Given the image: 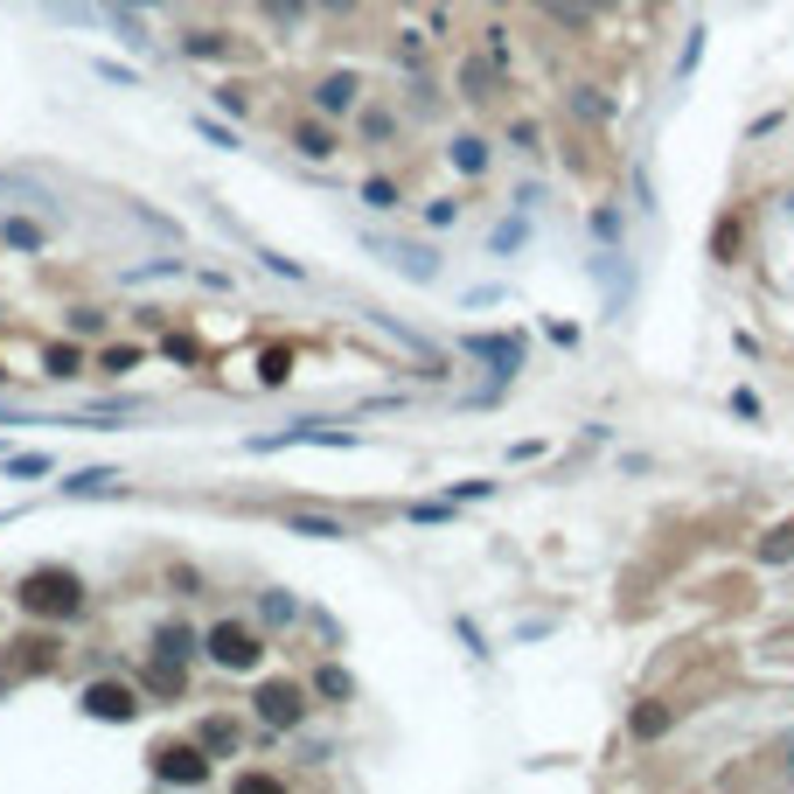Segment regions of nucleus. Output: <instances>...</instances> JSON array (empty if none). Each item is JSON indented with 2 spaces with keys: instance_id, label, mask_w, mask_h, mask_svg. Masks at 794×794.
Masks as SVG:
<instances>
[{
  "instance_id": "obj_1",
  "label": "nucleus",
  "mask_w": 794,
  "mask_h": 794,
  "mask_svg": "<svg viewBox=\"0 0 794 794\" xmlns=\"http://www.w3.org/2000/svg\"><path fill=\"white\" fill-rule=\"evenodd\" d=\"M14 607L28 620H49V628H63V620H78L91 607V585L78 564H35V572L14 579Z\"/></svg>"
},
{
  "instance_id": "obj_2",
  "label": "nucleus",
  "mask_w": 794,
  "mask_h": 794,
  "mask_svg": "<svg viewBox=\"0 0 794 794\" xmlns=\"http://www.w3.org/2000/svg\"><path fill=\"white\" fill-rule=\"evenodd\" d=\"M78 711L98 717V725H132L147 711V690H140V676H91L78 690Z\"/></svg>"
},
{
  "instance_id": "obj_3",
  "label": "nucleus",
  "mask_w": 794,
  "mask_h": 794,
  "mask_svg": "<svg viewBox=\"0 0 794 794\" xmlns=\"http://www.w3.org/2000/svg\"><path fill=\"white\" fill-rule=\"evenodd\" d=\"M147 773H154L161 787H202L210 781V746L202 739H161L147 752Z\"/></svg>"
},
{
  "instance_id": "obj_4",
  "label": "nucleus",
  "mask_w": 794,
  "mask_h": 794,
  "mask_svg": "<svg viewBox=\"0 0 794 794\" xmlns=\"http://www.w3.org/2000/svg\"><path fill=\"white\" fill-rule=\"evenodd\" d=\"M202 649H210V662H217V669H258V662H265V634L252 628V620H217V628L210 634H202Z\"/></svg>"
},
{
  "instance_id": "obj_5",
  "label": "nucleus",
  "mask_w": 794,
  "mask_h": 794,
  "mask_svg": "<svg viewBox=\"0 0 794 794\" xmlns=\"http://www.w3.org/2000/svg\"><path fill=\"white\" fill-rule=\"evenodd\" d=\"M252 711H258V725H265V732H300V717H307V684H293V676H279V684H258Z\"/></svg>"
},
{
  "instance_id": "obj_6",
  "label": "nucleus",
  "mask_w": 794,
  "mask_h": 794,
  "mask_svg": "<svg viewBox=\"0 0 794 794\" xmlns=\"http://www.w3.org/2000/svg\"><path fill=\"white\" fill-rule=\"evenodd\" d=\"M14 649L22 655H8V676H49L63 662V641H56L49 620H43V634H14Z\"/></svg>"
},
{
  "instance_id": "obj_7",
  "label": "nucleus",
  "mask_w": 794,
  "mask_h": 794,
  "mask_svg": "<svg viewBox=\"0 0 794 794\" xmlns=\"http://www.w3.org/2000/svg\"><path fill=\"white\" fill-rule=\"evenodd\" d=\"M188 662H167V655H154V649H147V662H140V690L147 697H182L188 690Z\"/></svg>"
},
{
  "instance_id": "obj_8",
  "label": "nucleus",
  "mask_w": 794,
  "mask_h": 794,
  "mask_svg": "<svg viewBox=\"0 0 794 794\" xmlns=\"http://www.w3.org/2000/svg\"><path fill=\"white\" fill-rule=\"evenodd\" d=\"M84 370H91V355H84L78 335H70V342H49V349H43V376H56V384H78Z\"/></svg>"
},
{
  "instance_id": "obj_9",
  "label": "nucleus",
  "mask_w": 794,
  "mask_h": 794,
  "mask_svg": "<svg viewBox=\"0 0 794 794\" xmlns=\"http://www.w3.org/2000/svg\"><path fill=\"white\" fill-rule=\"evenodd\" d=\"M154 655H167V662H196V655H202V634L188 628V620H161V628H154Z\"/></svg>"
},
{
  "instance_id": "obj_10",
  "label": "nucleus",
  "mask_w": 794,
  "mask_h": 794,
  "mask_svg": "<svg viewBox=\"0 0 794 794\" xmlns=\"http://www.w3.org/2000/svg\"><path fill=\"white\" fill-rule=\"evenodd\" d=\"M119 467H78V475H70V481H56V488H63V495L70 502H91V495H119Z\"/></svg>"
},
{
  "instance_id": "obj_11",
  "label": "nucleus",
  "mask_w": 794,
  "mask_h": 794,
  "mask_svg": "<svg viewBox=\"0 0 794 794\" xmlns=\"http://www.w3.org/2000/svg\"><path fill=\"white\" fill-rule=\"evenodd\" d=\"M0 244H8V252H43V244H49V231H43L35 217H22V210H14L8 223H0Z\"/></svg>"
},
{
  "instance_id": "obj_12",
  "label": "nucleus",
  "mask_w": 794,
  "mask_h": 794,
  "mask_svg": "<svg viewBox=\"0 0 794 794\" xmlns=\"http://www.w3.org/2000/svg\"><path fill=\"white\" fill-rule=\"evenodd\" d=\"M355 91H363V84H355L349 70H335V78H320V84H314V105H320V112H349V105H355Z\"/></svg>"
},
{
  "instance_id": "obj_13",
  "label": "nucleus",
  "mask_w": 794,
  "mask_h": 794,
  "mask_svg": "<svg viewBox=\"0 0 794 794\" xmlns=\"http://www.w3.org/2000/svg\"><path fill=\"white\" fill-rule=\"evenodd\" d=\"M196 739L210 746V760H223V752H237V717H202Z\"/></svg>"
},
{
  "instance_id": "obj_14",
  "label": "nucleus",
  "mask_w": 794,
  "mask_h": 794,
  "mask_svg": "<svg viewBox=\"0 0 794 794\" xmlns=\"http://www.w3.org/2000/svg\"><path fill=\"white\" fill-rule=\"evenodd\" d=\"M147 363V349L140 342H112V349H98V376H132Z\"/></svg>"
},
{
  "instance_id": "obj_15",
  "label": "nucleus",
  "mask_w": 794,
  "mask_h": 794,
  "mask_svg": "<svg viewBox=\"0 0 794 794\" xmlns=\"http://www.w3.org/2000/svg\"><path fill=\"white\" fill-rule=\"evenodd\" d=\"M293 147H300L307 161H328V154H335V132L320 126V119H307V126H293Z\"/></svg>"
},
{
  "instance_id": "obj_16",
  "label": "nucleus",
  "mask_w": 794,
  "mask_h": 794,
  "mask_svg": "<svg viewBox=\"0 0 794 794\" xmlns=\"http://www.w3.org/2000/svg\"><path fill=\"white\" fill-rule=\"evenodd\" d=\"M8 475H14V481H43V475H56V453H14Z\"/></svg>"
},
{
  "instance_id": "obj_17",
  "label": "nucleus",
  "mask_w": 794,
  "mask_h": 794,
  "mask_svg": "<svg viewBox=\"0 0 794 794\" xmlns=\"http://www.w3.org/2000/svg\"><path fill=\"white\" fill-rule=\"evenodd\" d=\"M49 14H56V22H78V28H98V22H105L91 0H49Z\"/></svg>"
},
{
  "instance_id": "obj_18",
  "label": "nucleus",
  "mask_w": 794,
  "mask_h": 794,
  "mask_svg": "<svg viewBox=\"0 0 794 794\" xmlns=\"http://www.w3.org/2000/svg\"><path fill=\"white\" fill-rule=\"evenodd\" d=\"M0 196H22V210H28V202H35V210H49V188H43V182H28V175H22V182L0 175Z\"/></svg>"
},
{
  "instance_id": "obj_19",
  "label": "nucleus",
  "mask_w": 794,
  "mask_h": 794,
  "mask_svg": "<svg viewBox=\"0 0 794 794\" xmlns=\"http://www.w3.org/2000/svg\"><path fill=\"white\" fill-rule=\"evenodd\" d=\"M258 620H272V628H287V620H300V607H293L287 593H265V599H258Z\"/></svg>"
},
{
  "instance_id": "obj_20",
  "label": "nucleus",
  "mask_w": 794,
  "mask_h": 794,
  "mask_svg": "<svg viewBox=\"0 0 794 794\" xmlns=\"http://www.w3.org/2000/svg\"><path fill=\"white\" fill-rule=\"evenodd\" d=\"M182 49H188V56H231V43H223L217 28H196V35H182Z\"/></svg>"
},
{
  "instance_id": "obj_21",
  "label": "nucleus",
  "mask_w": 794,
  "mask_h": 794,
  "mask_svg": "<svg viewBox=\"0 0 794 794\" xmlns=\"http://www.w3.org/2000/svg\"><path fill=\"white\" fill-rule=\"evenodd\" d=\"M265 14H272V28H300V14H307V0H258Z\"/></svg>"
},
{
  "instance_id": "obj_22",
  "label": "nucleus",
  "mask_w": 794,
  "mask_h": 794,
  "mask_svg": "<svg viewBox=\"0 0 794 794\" xmlns=\"http://www.w3.org/2000/svg\"><path fill=\"white\" fill-rule=\"evenodd\" d=\"M293 529H300V537H349L335 516H293Z\"/></svg>"
},
{
  "instance_id": "obj_23",
  "label": "nucleus",
  "mask_w": 794,
  "mask_h": 794,
  "mask_svg": "<svg viewBox=\"0 0 794 794\" xmlns=\"http://www.w3.org/2000/svg\"><path fill=\"white\" fill-rule=\"evenodd\" d=\"M70 335H105V307H70Z\"/></svg>"
},
{
  "instance_id": "obj_24",
  "label": "nucleus",
  "mask_w": 794,
  "mask_h": 794,
  "mask_svg": "<svg viewBox=\"0 0 794 794\" xmlns=\"http://www.w3.org/2000/svg\"><path fill=\"white\" fill-rule=\"evenodd\" d=\"M363 202H370V210H397V182H370Z\"/></svg>"
},
{
  "instance_id": "obj_25",
  "label": "nucleus",
  "mask_w": 794,
  "mask_h": 794,
  "mask_svg": "<svg viewBox=\"0 0 794 794\" xmlns=\"http://www.w3.org/2000/svg\"><path fill=\"white\" fill-rule=\"evenodd\" d=\"M314 690H320V697H349L355 684H349V676H342V669H320V676H314Z\"/></svg>"
},
{
  "instance_id": "obj_26",
  "label": "nucleus",
  "mask_w": 794,
  "mask_h": 794,
  "mask_svg": "<svg viewBox=\"0 0 794 794\" xmlns=\"http://www.w3.org/2000/svg\"><path fill=\"white\" fill-rule=\"evenodd\" d=\"M453 161H460V167H467V175H475V167H481L488 154H481V140H453Z\"/></svg>"
},
{
  "instance_id": "obj_27",
  "label": "nucleus",
  "mask_w": 794,
  "mask_h": 794,
  "mask_svg": "<svg viewBox=\"0 0 794 794\" xmlns=\"http://www.w3.org/2000/svg\"><path fill=\"white\" fill-rule=\"evenodd\" d=\"M98 78H105V84H132V91H140V70H126V63H98Z\"/></svg>"
},
{
  "instance_id": "obj_28",
  "label": "nucleus",
  "mask_w": 794,
  "mask_h": 794,
  "mask_svg": "<svg viewBox=\"0 0 794 794\" xmlns=\"http://www.w3.org/2000/svg\"><path fill=\"white\" fill-rule=\"evenodd\" d=\"M320 8H335V14H342V8H349V0H320Z\"/></svg>"
},
{
  "instance_id": "obj_29",
  "label": "nucleus",
  "mask_w": 794,
  "mask_h": 794,
  "mask_svg": "<svg viewBox=\"0 0 794 794\" xmlns=\"http://www.w3.org/2000/svg\"><path fill=\"white\" fill-rule=\"evenodd\" d=\"M8 684H14V676H8V669H0V697H8Z\"/></svg>"
},
{
  "instance_id": "obj_30",
  "label": "nucleus",
  "mask_w": 794,
  "mask_h": 794,
  "mask_svg": "<svg viewBox=\"0 0 794 794\" xmlns=\"http://www.w3.org/2000/svg\"><path fill=\"white\" fill-rule=\"evenodd\" d=\"M140 8H161V0H140Z\"/></svg>"
},
{
  "instance_id": "obj_31",
  "label": "nucleus",
  "mask_w": 794,
  "mask_h": 794,
  "mask_svg": "<svg viewBox=\"0 0 794 794\" xmlns=\"http://www.w3.org/2000/svg\"><path fill=\"white\" fill-rule=\"evenodd\" d=\"M0 376H8V370H0Z\"/></svg>"
}]
</instances>
